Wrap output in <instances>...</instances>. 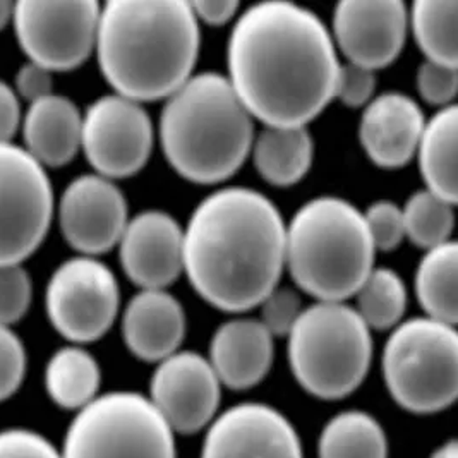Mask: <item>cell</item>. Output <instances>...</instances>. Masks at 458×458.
<instances>
[{"mask_svg":"<svg viewBox=\"0 0 458 458\" xmlns=\"http://www.w3.org/2000/svg\"><path fill=\"white\" fill-rule=\"evenodd\" d=\"M338 69L327 26L297 4H256L232 30L227 80L267 127H306L334 100Z\"/></svg>","mask_w":458,"mask_h":458,"instance_id":"cell-1","label":"cell"},{"mask_svg":"<svg viewBox=\"0 0 458 458\" xmlns=\"http://www.w3.org/2000/svg\"><path fill=\"white\" fill-rule=\"evenodd\" d=\"M285 232L280 211L258 191L227 188L209 194L184 230L189 282L222 311H250L278 285Z\"/></svg>","mask_w":458,"mask_h":458,"instance_id":"cell-2","label":"cell"},{"mask_svg":"<svg viewBox=\"0 0 458 458\" xmlns=\"http://www.w3.org/2000/svg\"><path fill=\"white\" fill-rule=\"evenodd\" d=\"M199 22L182 0H112L100 9L97 57L105 80L132 102L172 97L192 78Z\"/></svg>","mask_w":458,"mask_h":458,"instance_id":"cell-3","label":"cell"},{"mask_svg":"<svg viewBox=\"0 0 458 458\" xmlns=\"http://www.w3.org/2000/svg\"><path fill=\"white\" fill-rule=\"evenodd\" d=\"M160 141L172 168L196 184H216L246 162L254 141L250 112L225 76H192L160 119Z\"/></svg>","mask_w":458,"mask_h":458,"instance_id":"cell-4","label":"cell"},{"mask_svg":"<svg viewBox=\"0 0 458 458\" xmlns=\"http://www.w3.org/2000/svg\"><path fill=\"white\" fill-rule=\"evenodd\" d=\"M364 215L345 199L316 198L295 213L285 232V267L319 302L355 295L375 265Z\"/></svg>","mask_w":458,"mask_h":458,"instance_id":"cell-5","label":"cell"},{"mask_svg":"<svg viewBox=\"0 0 458 458\" xmlns=\"http://www.w3.org/2000/svg\"><path fill=\"white\" fill-rule=\"evenodd\" d=\"M289 364L297 383L321 400L354 394L371 368V330L344 302H318L292 327Z\"/></svg>","mask_w":458,"mask_h":458,"instance_id":"cell-6","label":"cell"},{"mask_svg":"<svg viewBox=\"0 0 458 458\" xmlns=\"http://www.w3.org/2000/svg\"><path fill=\"white\" fill-rule=\"evenodd\" d=\"M383 377L396 403L419 416L437 414L457 400L455 327L414 318L395 327L383 351Z\"/></svg>","mask_w":458,"mask_h":458,"instance_id":"cell-7","label":"cell"},{"mask_svg":"<svg viewBox=\"0 0 458 458\" xmlns=\"http://www.w3.org/2000/svg\"><path fill=\"white\" fill-rule=\"evenodd\" d=\"M61 458H177L175 433L148 396L112 392L78 411Z\"/></svg>","mask_w":458,"mask_h":458,"instance_id":"cell-8","label":"cell"},{"mask_svg":"<svg viewBox=\"0 0 458 458\" xmlns=\"http://www.w3.org/2000/svg\"><path fill=\"white\" fill-rule=\"evenodd\" d=\"M52 216L45 167L22 146L0 145V265H22L42 246Z\"/></svg>","mask_w":458,"mask_h":458,"instance_id":"cell-9","label":"cell"},{"mask_svg":"<svg viewBox=\"0 0 458 458\" xmlns=\"http://www.w3.org/2000/svg\"><path fill=\"white\" fill-rule=\"evenodd\" d=\"M100 9L95 0L14 2L13 24L28 61L50 72L80 67L95 50Z\"/></svg>","mask_w":458,"mask_h":458,"instance_id":"cell-10","label":"cell"},{"mask_svg":"<svg viewBox=\"0 0 458 458\" xmlns=\"http://www.w3.org/2000/svg\"><path fill=\"white\" fill-rule=\"evenodd\" d=\"M119 284L112 270L91 256L64 261L52 273L45 306L52 327L72 344L102 338L119 313Z\"/></svg>","mask_w":458,"mask_h":458,"instance_id":"cell-11","label":"cell"},{"mask_svg":"<svg viewBox=\"0 0 458 458\" xmlns=\"http://www.w3.org/2000/svg\"><path fill=\"white\" fill-rule=\"evenodd\" d=\"M81 148L97 175L124 179L145 167L153 148V124L145 108L121 95H106L83 115Z\"/></svg>","mask_w":458,"mask_h":458,"instance_id":"cell-12","label":"cell"},{"mask_svg":"<svg viewBox=\"0 0 458 458\" xmlns=\"http://www.w3.org/2000/svg\"><path fill=\"white\" fill-rule=\"evenodd\" d=\"M222 383L208 359L175 352L158 362L149 383V402L175 435H194L215 420Z\"/></svg>","mask_w":458,"mask_h":458,"instance_id":"cell-13","label":"cell"},{"mask_svg":"<svg viewBox=\"0 0 458 458\" xmlns=\"http://www.w3.org/2000/svg\"><path fill=\"white\" fill-rule=\"evenodd\" d=\"M201 458H304L287 417L265 403H241L207 428Z\"/></svg>","mask_w":458,"mask_h":458,"instance_id":"cell-14","label":"cell"},{"mask_svg":"<svg viewBox=\"0 0 458 458\" xmlns=\"http://www.w3.org/2000/svg\"><path fill=\"white\" fill-rule=\"evenodd\" d=\"M123 191L102 175H80L64 189L59 224L64 239L81 256H98L115 248L127 227Z\"/></svg>","mask_w":458,"mask_h":458,"instance_id":"cell-15","label":"cell"},{"mask_svg":"<svg viewBox=\"0 0 458 458\" xmlns=\"http://www.w3.org/2000/svg\"><path fill=\"white\" fill-rule=\"evenodd\" d=\"M409 14L398 0H345L335 9L334 31L338 48L351 64L381 69L400 55Z\"/></svg>","mask_w":458,"mask_h":458,"instance_id":"cell-16","label":"cell"},{"mask_svg":"<svg viewBox=\"0 0 458 458\" xmlns=\"http://www.w3.org/2000/svg\"><path fill=\"white\" fill-rule=\"evenodd\" d=\"M125 275L143 291H164L184 270V232L164 211H145L127 222L119 241Z\"/></svg>","mask_w":458,"mask_h":458,"instance_id":"cell-17","label":"cell"},{"mask_svg":"<svg viewBox=\"0 0 458 458\" xmlns=\"http://www.w3.org/2000/svg\"><path fill=\"white\" fill-rule=\"evenodd\" d=\"M424 125L422 110L411 97L385 93L366 106L359 138L375 165L394 170L414 158Z\"/></svg>","mask_w":458,"mask_h":458,"instance_id":"cell-18","label":"cell"},{"mask_svg":"<svg viewBox=\"0 0 458 458\" xmlns=\"http://www.w3.org/2000/svg\"><path fill=\"white\" fill-rule=\"evenodd\" d=\"M123 336L131 354L158 364L179 352L186 336V313L168 292L141 291L125 308Z\"/></svg>","mask_w":458,"mask_h":458,"instance_id":"cell-19","label":"cell"},{"mask_svg":"<svg viewBox=\"0 0 458 458\" xmlns=\"http://www.w3.org/2000/svg\"><path fill=\"white\" fill-rule=\"evenodd\" d=\"M273 352V336L259 321L232 319L213 335L208 360L222 386L248 390L270 373Z\"/></svg>","mask_w":458,"mask_h":458,"instance_id":"cell-20","label":"cell"},{"mask_svg":"<svg viewBox=\"0 0 458 458\" xmlns=\"http://www.w3.org/2000/svg\"><path fill=\"white\" fill-rule=\"evenodd\" d=\"M24 149L42 167H64L81 149L83 115L61 95L30 104L21 121Z\"/></svg>","mask_w":458,"mask_h":458,"instance_id":"cell-21","label":"cell"},{"mask_svg":"<svg viewBox=\"0 0 458 458\" xmlns=\"http://www.w3.org/2000/svg\"><path fill=\"white\" fill-rule=\"evenodd\" d=\"M250 149L261 177L278 188L302 181L313 164V138L306 127H267Z\"/></svg>","mask_w":458,"mask_h":458,"instance_id":"cell-22","label":"cell"},{"mask_svg":"<svg viewBox=\"0 0 458 458\" xmlns=\"http://www.w3.org/2000/svg\"><path fill=\"white\" fill-rule=\"evenodd\" d=\"M457 125V106H443L424 125L417 146L420 172L428 191L452 205H457L458 199Z\"/></svg>","mask_w":458,"mask_h":458,"instance_id":"cell-23","label":"cell"},{"mask_svg":"<svg viewBox=\"0 0 458 458\" xmlns=\"http://www.w3.org/2000/svg\"><path fill=\"white\" fill-rule=\"evenodd\" d=\"M100 385V366L83 347H63L47 362L45 388L50 400L61 409L81 411L98 396Z\"/></svg>","mask_w":458,"mask_h":458,"instance_id":"cell-24","label":"cell"},{"mask_svg":"<svg viewBox=\"0 0 458 458\" xmlns=\"http://www.w3.org/2000/svg\"><path fill=\"white\" fill-rule=\"evenodd\" d=\"M457 242L428 250L416 273L417 299L428 318L455 327L458 319Z\"/></svg>","mask_w":458,"mask_h":458,"instance_id":"cell-25","label":"cell"},{"mask_svg":"<svg viewBox=\"0 0 458 458\" xmlns=\"http://www.w3.org/2000/svg\"><path fill=\"white\" fill-rule=\"evenodd\" d=\"M318 458H388V437L371 414L345 411L323 428Z\"/></svg>","mask_w":458,"mask_h":458,"instance_id":"cell-26","label":"cell"},{"mask_svg":"<svg viewBox=\"0 0 458 458\" xmlns=\"http://www.w3.org/2000/svg\"><path fill=\"white\" fill-rule=\"evenodd\" d=\"M457 18L455 0H419L412 5V31L429 63L457 67Z\"/></svg>","mask_w":458,"mask_h":458,"instance_id":"cell-27","label":"cell"},{"mask_svg":"<svg viewBox=\"0 0 458 458\" xmlns=\"http://www.w3.org/2000/svg\"><path fill=\"white\" fill-rule=\"evenodd\" d=\"M355 313L369 330L395 328L407 308V291L402 278L388 268H373L355 292Z\"/></svg>","mask_w":458,"mask_h":458,"instance_id":"cell-28","label":"cell"},{"mask_svg":"<svg viewBox=\"0 0 458 458\" xmlns=\"http://www.w3.org/2000/svg\"><path fill=\"white\" fill-rule=\"evenodd\" d=\"M454 207L428 189L417 191L402 209L405 237L428 250L448 242L455 225Z\"/></svg>","mask_w":458,"mask_h":458,"instance_id":"cell-29","label":"cell"},{"mask_svg":"<svg viewBox=\"0 0 458 458\" xmlns=\"http://www.w3.org/2000/svg\"><path fill=\"white\" fill-rule=\"evenodd\" d=\"M33 284L22 265H0V325L11 327L28 313Z\"/></svg>","mask_w":458,"mask_h":458,"instance_id":"cell-30","label":"cell"},{"mask_svg":"<svg viewBox=\"0 0 458 458\" xmlns=\"http://www.w3.org/2000/svg\"><path fill=\"white\" fill-rule=\"evenodd\" d=\"M28 368V355L21 338L11 327L0 325V402L21 388Z\"/></svg>","mask_w":458,"mask_h":458,"instance_id":"cell-31","label":"cell"},{"mask_svg":"<svg viewBox=\"0 0 458 458\" xmlns=\"http://www.w3.org/2000/svg\"><path fill=\"white\" fill-rule=\"evenodd\" d=\"M364 220L376 250H396L405 237L403 213L392 201L373 203L364 213Z\"/></svg>","mask_w":458,"mask_h":458,"instance_id":"cell-32","label":"cell"},{"mask_svg":"<svg viewBox=\"0 0 458 458\" xmlns=\"http://www.w3.org/2000/svg\"><path fill=\"white\" fill-rule=\"evenodd\" d=\"M261 306L259 323L270 332L271 336H287L292 327L302 314V302L297 292L291 289H273Z\"/></svg>","mask_w":458,"mask_h":458,"instance_id":"cell-33","label":"cell"},{"mask_svg":"<svg viewBox=\"0 0 458 458\" xmlns=\"http://www.w3.org/2000/svg\"><path fill=\"white\" fill-rule=\"evenodd\" d=\"M457 67L429 61L419 67L417 88L428 104L448 106L457 95Z\"/></svg>","mask_w":458,"mask_h":458,"instance_id":"cell-34","label":"cell"},{"mask_svg":"<svg viewBox=\"0 0 458 458\" xmlns=\"http://www.w3.org/2000/svg\"><path fill=\"white\" fill-rule=\"evenodd\" d=\"M375 89V71L351 63L340 65L335 86V97L342 104L352 108L368 105L373 100Z\"/></svg>","mask_w":458,"mask_h":458,"instance_id":"cell-35","label":"cell"},{"mask_svg":"<svg viewBox=\"0 0 458 458\" xmlns=\"http://www.w3.org/2000/svg\"><path fill=\"white\" fill-rule=\"evenodd\" d=\"M0 458H61V452L37 431L11 428L0 431Z\"/></svg>","mask_w":458,"mask_h":458,"instance_id":"cell-36","label":"cell"},{"mask_svg":"<svg viewBox=\"0 0 458 458\" xmlns=\"http://www.w3.org/2000/svg\"><path fill=\"white\" fill-rule=\"evenodd\" d=\"M14 91L18 98L30 104L38 102L45 97L52 95V72L42 65L28 61L22 64L14 78Z\"/></svg>","mask_w":458,"mask_h":458,"instance_id":"cell-37","label":"cell"},{"mask_svg":"<svg viewBox=\"0 0 458 458\" xmlns=\"http://www.w3.org/2000/svg\"><path fill=\"white\" fill-rule=\"evenodd\" d=\"M21 121V106L14 88L0 80V145L13 143Z\"/></svg>","mask_w":458,"mask_h":458,"instance_id":"cell-38","label":"cell"},{"mask_svg":"<svg viewBox=\"0 0 458 458\" xmlns=\"http://www.w3.org/2000/svg\"><path fill=\"white\" fill-rule=\"evenodd\" d=\"M191 9L196 16V20L208 22L213 26H220L229 22L237 9H239V2L233 0H198L191 4Z\"/></svg>","mask_w":458,"mask_h":458,"instance_id":"cell-39","label":"cell"},{"mask_svg":"<svg viewBox=\"0 0 458 458\" xmlns=\"http://www.w3.org/2000/svg\"><path fill=\"white\" fill-rule=\"evenodd\" d=\"M431 458H458L457 439H448L443 445H439Z\"/></svg>","mask_w":458,"mask_h":458,"instance_id":"cell-40","label":"cell"},{"mask_svg":"<svg viewBox=\"0 0 458 458\" xmlns=\"http://www.w3.org/2000/svg\"><path fill=\"white\" fill-rule=\"evenodd\" d=\"M13 14H14V2L9 0H0V31L13 22Z\"/></svg>","mask_w":458,"mask_h":458,"instance_id":"cell-41","label":"cell"}]
</instances>
